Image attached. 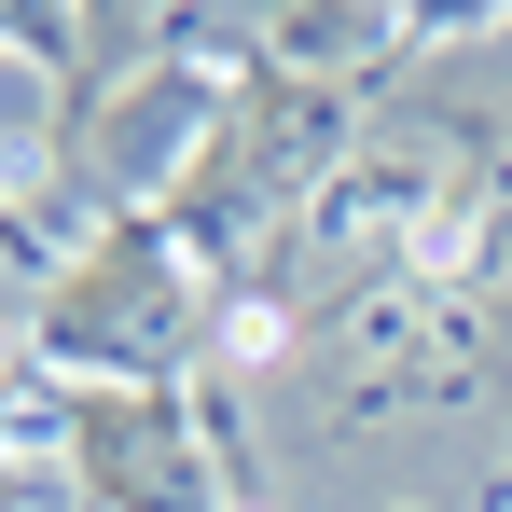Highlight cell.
<instances>
[{"mask_svg": "<svg viewBox=\"0 0 512 512\" xmlns=\"http://www.w3.org/2000/svg\"><path fill=\"white\" fill-rule=\"evenodd\" d=\"M28 360L56 388H208L222 374V291L167 222H97L28 291Z\"/></svg>", "mask_w": 512, "mask_h": 512, "instance_id": "1", "label": "cell"}, {"mask_svg": "<svg viewBox=\"0 0 512 512\" xmlns=\"http://www.w3.org/2000/svg\"><path fill=\"white\" fill-rule=\"evenodd\" d=\"M222 111H236V56H153V70L97 84V111H84V208L97 222H167L180 180L208 167V139H222Z\"/></svg>", "mask_w": 512, "mask_h": 512, "instance_id": "2", "label": "cell"}, {"mask_svg": "<svg viewBox=\"0 0 512 512\" xmlns=\"http://www.w3.org/2000/svg\"><path fill=\"white\" fill-rule=\"evenodd\" d=\"M388 56H402V0H250V70L374 97Z\"/></svg>", "mask_w": 512, "mask_h": 512, "instance_id": "3", "label": "cell"}, {"mask_svg": "<svg viewBox=\"0 0 512 512\" xmlns=\"http://www.w3.org/2000/svg\"><path fill=\"white\" fill-rule=\"evenodd\" d=\"M485 28H512V0H402V42H485Z\"/></svg>", "mask_w": 512, "mask_h": 512, "instance_id": "4", "label": "cell"}]
</instances>
